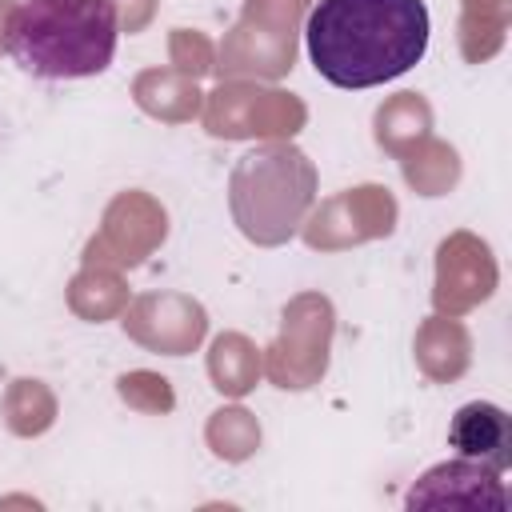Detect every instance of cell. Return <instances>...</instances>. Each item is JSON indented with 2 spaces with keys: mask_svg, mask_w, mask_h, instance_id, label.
Returning a JSON list of instances; mask_svg holds the SVG:
<instances>
[{
  "mask_svg": "<svg viewBox=\"0 0 512 512\" xmlns=\"http://www.w3.org/2000/svg\"><path fill=\"white\" fill-rule=\"evenodd\" d=\"M304 116L308 112L292 92L228 80L216 92H208L204 124L212 136L244 140V136H292L304 128Z\"/></svg>",
  "mask_w": 512,
  "mask_h": 512,
  "instance_id": "8992f818",
  "label": "cell"
},
{
  "mask_svg": "<svg viewBox=\"0 0 512 512\" xmlns=\"http://www.w3.org/2000/svg\"><path fill=\"white\" fill-rule=\"evenodd\" d=\"M308 0H248L240 24L220 44L224 76H284L296 56V20Z\"/></svg>",
  "mask_w": 512,
  "mask_h": 512,
  "instance_id": "277c9868",
  "label": "cell"
},
{
  "mask_svg": "<svg viewBox=\"0 0 512 512\" xmlns=\"http://www.w3.org/2000/svg\"><path fill=\"white\" fill-rule=\"evenodd\" d=\"M208 444H212V452L224 456V460H244V456H252L256 444H260V424H256L252 412H244V408H220V412H212V420H208Z\"/></svg>",
  "mask_w": 512,
  "mask_h": 512,
  "instance_id": "44dd1931",
  "label": "cell"
},
{
  "mask_svg": "<svg viewBox=\"0 0 512 512\" xmlns=\"http://www.w3.org/2000/svg\"><path fill=\"white\" fill-rule=\"evenodd\" d=\"M312 200H316V168L288 140H272L240 156L228 180V204L240 232L264 248L284 244L304 224Z\"/></svg>",
  "mask_w": 512,
  "mask_h": 512,
  "instance_id": "3957f363",
  "label": "cell"
},
{
  "mask_svg": "<svg viewBox=\"0 0 512 512\" xmlns=\"http://www.w3.org/2000/svg\"><path fill=\"white\" fill-rule=\"evenodd\" d=\"M332 320V304L316 292H304L284 308L280 336L268 348V376L276 388H312L324 376Z\"/></svg>",
  "mask_w": 512,
  "mask_h": 512,
  "instance_id": "5b68a950",
  "label": "cell"
},
{
  "mask_svg": "<svg viewBox=\"0 0 512 512\" xmlns=\"http://www.w3.org/2000/svg\"><path fill=\"white\" fill-rule=\"evenodd\" d=\"M112 4H116V16H120L124 32H140L152 16V0H112Z\"/></svg>",
  "mask_w": 512,
  "mask_h": 512,
  "instance_id": "cb8c5ba5",
  "label": "cell"
},
{
  "mask_svg": "<svg viewBox=\"0 0 512 512\" xmlns=\"http://www.w3.org/2000/svg\"><path fill=\"white\" fill-rule=\"evenodd\" d=\"M12 0H0V52L8 48V24H12Z\"/></svg>",
  "mask_w": 512,
  "mask_h": 512,
  "instance_id": "d4e9b609",
  "label": "cell"
},
{
  "mask_svg": "<svg viewBox=\"0 0 512 512\" xmlns=\"http://www.w3.org/2000/svg\"><path fill=\"white\" fill-rule=\"evenodd\" d=\"M172 60H176L180 72H188V76L196 80L200 72L212 68V48H208V40H204L200 32L176 28V32H172Z\"/></svg>",
  "mask_w": 512,
  "mask_h": 512,
  "instance_id": "603a6c76",
  "label": "cell"
},
{
  "mask_svg": "<svg viewBox=\"0 0 512 512\" xmlns=\"http://www.w3.org/2000/svg\"><path fill=\"white\" fill-rule=\"evenodd\" d=\"M396 224V200L388 196V188L380 184H364V188H348L340 196H332L308 224H304V240L308 248H348L372 236H388Z\"/></svg>",
  "mask_w": 512,
  "mask_h": 512,
  "instance_id": "ba28073f",
  "label": "cell"
},
{
  "mask_svg": "<svg viewBox=\"0 0 512 512\" xmlns=\"http://www.w3.org/2000/svg\"><path fill=\"white\" fill-rule=\"evenodd\" d=\"M260 352L248 336L240 332H224L212 340V352H208V376H212V388L224 392V396H244L256 388L260 380Z\"/></svg>",
  "mask_w": 512,
  "mask_h": 512,
  "instance_id": "9a60e30c",
  "label": "cell"
},
{
  "mask_svg": "<svg viewBox=\"0 0 512 512\" xmlns=\"http://www.w3.org/2000/svg\"><path fill=\"white\" fill-rule=\"evenodd\" d=\"M492 288H496V260L488 244L476 240L472 232H452L436 248V288H432L436 312L460 316L480 300H488Z\"/></svg>",
  "mask_w": 512,
  "mask_h": 512,
  "instance_id": "9c48e42d",
  "label": "cell"
},
{
  "mask_svg": "<svg viewBox=\"0 0 512 512\" xmlns=\"http://www.w3.org/2000/svg\"><path fill=\"white\" fill-rule=\"evenodd\" d=\"M408 508H440V504H460V508H508V492L500 484V472L476 464V460H448L428 468L412 488H408Z\"/></svg>",
  "mask_w": 512,
  "mask_h": 512,
  "instance_id": "8fae6325",
  "label": "cell"
},
{
  "mask_svg": "<svg viewBox=\"0 0 512 512\" xmlns=\"http://www.w3.org/2000/svg\"><path fill=\"white\" fill-rule=\"evenodd\" d=\"M400 164H404V180L416 188V192H424V196H444L452 184H456V176H460V160H456V152L448 148V144H440V140H416L404 156H396Z\"/></svg>",
  "mask_w": 512,
  "mask_h": 512,
  "instance_id": "ac0fdd59",
  "label": "cell"
},
{
  "mask_svg": "<svg viewBox=\"0 0 512 512\" xmlns=\"http://www.w3.org/2000/svg\"><path fill=\"white\" fill-rule=\"evenodd\" d=\"M4 416H8V428L20 432V436H40L52 416H56V400L52 392L40 384V380H16L4 396Z\"/></svg>",
  "mask_w": 512,
  "mask_h": 512,
  "instance_id": "ffe728a7",
  "label": "cell"
},
{
  "mask_svg": "<svg viewBox=\"0 0 512 512\" xmlns=\"http://www.w3.org/2000/svg\"><path fill=\"white\" fill-rule=\"evenodd\" d=\"M508 24V0H464V20H460V48L476 64L492 56L504 40Z\"/></svg>",
  "mask_w": 512,
  "mask_h": 512,
  "instance_id": "d6986e66",
  "label": "cell"
},
{
  "mask_svg": "<svg viewBox=\"0 0 512 512\" xmlns=\"http://www.w3.org/2000/svg\"><path fill=\"white\" fill-rule=\"evenodd\" d=\"M124 332L152 348V352H164V356H184L192 352L204 332H208V312L192 300V296H180V292H152V296H140L128 312H124Z\"/></svg>",
  "mask_w": 512,
  "mask_h": 512,
  "instance_id": "30bf717a",
  "label": "cell"
},
{
  "mask_svg": "<svg viewBox=\"0 0 512 512\" xmlns=\"http://www.w3.org/2000/svg\"><path fill=\"white\" fill-rule=\"evenodd\" d=\"M164 236H168L164 208L148 192H120L108 204L100 232L88 240V264L136 268Z\"/></svg>",
  "mask_w": 512,
  "mask_h": 512,
  "instance_id": "52a82bcc",
  "label": "cell"
},
{
  "mask_svg": "<svg viewBox=\"0 0 512 512\" xmlns=\"http://www.w3.org/2000/svg\"><path fill=\"white\" fill-rule=\"evenodd\" d=\"M432 128V108L424 104L420 92H400L376 112V140L392 156H404L416 140H424Z\"/></svg>",
  "mask_w": 512,
  "mask_h": 512,
  "instance_id": "2e32d148",
  "label": "cell"
},
{
  "mask_svg": "<svg viewBox=\"0 0 512 512\" xmlns=\"http://www.w3.org/2000/svg\"><path fill=\"white\" fill-rule=\"evenodd\" d=\"M120 396L140 412H168L176 404L168 380L156 376V372H124L120 376Z\"/></svg>",
  "mask_w": 512,
  "mask_h": 512,
  "instance_id": "7402d4cb",
  "label": "cell"
},
{
  "mask_svg": "<svg viewBox=\"0 0 512 512\" xmlns=\"http://www.w3.org/2000/svg\"><path fill=\"white\" fill-rule=\"evenodd\" d=\"M468 332L456 316H432L416 332V364L432 380H456L468 368Z\"/></svg>",
  "mask_w": 512,
  "mask_h": 512,
  "instance_id": "4fadbf2b",
  "label": "cell"
},
{
  "mask_svg": "<svg viewBox=\"0 0 512 512\" xmlns=\"http://www.w3.org/2000/svg\"><path fill=\"white\" fill-rule=\"evenodd\" d=\"M112 0H24L8 24V52L40 80L100 76L116 56Z\"/></svg>",
  "mask_w": 512,
  "mask_h": 512,
  "instance_id": "7a4b0ae2",
  "label": "cell"
},
{
  "mask_svg": "<svg viewBox=\"0 0 512 512\" xmlns=\"http://www.w3.org/2000/svg\"><path fill=\"white\" fill-rule=\"evenodd\" d=\"M448 444L456 448V456L476 460L492 472H504L512 464V424L508 412L500 404L488 400H472L464 404L452 424H448Z\"/></svg>",
  "mask_w": 512,
  "mask_h": 512,
  "instance_id": "7c38bea8",
  "label": "cell"
},
{
  "mask_svg": "<svg viewBox=\"0 0 512 512\" xmlns=\"http://www.w3.org/2000/svg\"><path fill=\"white\" fill-rule=\"evenodd\" d=\"M132 92H136L144 112H152L160 120H172V124L192 120L200 112V88L180 68H148V72L136 76Z\"/></svg>",
  "mask_w": 512,
  "mask_h": 512,
  "instance_id": "5bb4252c",
  "label": "cell"
},
{
  "mask_svg": "<svg viewBox=\"0 0 512 512\" xmlns=\"http://www.w3.org/2000/svg\"><path fill=\"white\" fill-rule=\"evenodd\" d=\"M124 300H128L124 280H120L116 268H108V264H84V272H80V276L72 280V288H68L72 312L84 316V320H92V324L116 316V312L124 308Z\"/></svg>",
  "mask_w": 512,
  "mask_h": 512,
  "instance_id": "e0dca14e",
  "label": "cell"
},
{
  "mask_svg": "<svg viewBox=\"0 0 512 512\" xmlns=\"http://www.w3.org/2000/svg\"><path fill=\"white\" fill-rule=\"evenodd\" d=\"M424 0H316L304 40L316 72L336 88H376L428 52Z\"/></svg>",
  "mask_w": 512,
  "mask_h": 512,
  "instance_id": "6da1fadb",
  "label": "cell"
}]
</instances>
